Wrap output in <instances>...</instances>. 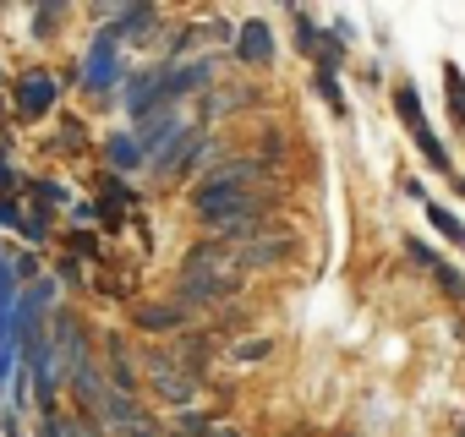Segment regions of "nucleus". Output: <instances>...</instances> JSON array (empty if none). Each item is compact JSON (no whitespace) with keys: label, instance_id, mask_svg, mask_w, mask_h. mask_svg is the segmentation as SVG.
Segmentation results:
<instances>
[]
</instances>
